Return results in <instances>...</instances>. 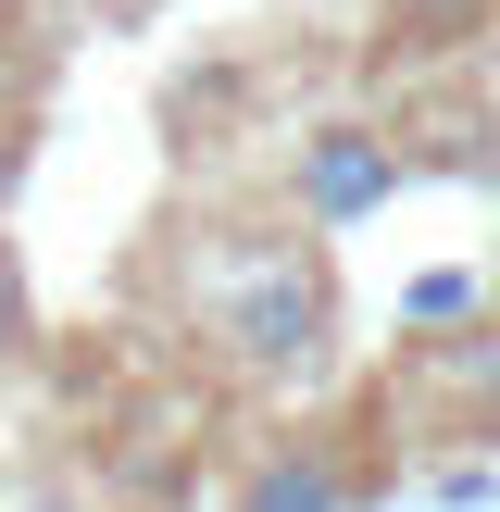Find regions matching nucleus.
Segmentation results:
<instances>
[{"label": "nucleus", "instance_id": "obj_1", "mask_svg": "<svg viewBox=\"0 0 500 512\" xmlns=\"http://www.w3.org/2000/svg\"><path fill=\"white\" fill-rule=\"evenodd\" d=\"M325 325H338V300H325V263L300 238H263V250H238V263L213 275V338L238 350L263 388H288V375L325 363Z\"/></svg>", "mask_w": 500, "mask_h": 512}, {"label": "nucleus", "instance_id": "obj_2", "mask_svg": "<svg viewBox=\"0 0 500 512\" xmlns=\"http://www.w3.org/2000/svg\"><path fill=\"white\" fill-rule=\"evenodd\" d=\"M388 200H400V138H375V125H300L288 213L313 225V238H350V225L388 213Z\"/></svg>", "mask_w": 500, "mask_h": 512}, {"label": "nucleus", "instance_id": "obj_3", "mask_svg": "<svg viewBox=\"0 0 500 512\" xmlns=\"http://www.w3.org/2000/svg\"><path fill=\"white\" fill-rule=\"evenodd\" d=\"M238 512H350V475L325 463V450H275V463L250 475Z\"/></svg>", "mask_w": 500, "mask_h": 512}, {"label": "nucleus", "instance_id": "obj_4", "mask_svg": "<svg viewBox=\"0 0 500 512\" xmlns=\"http://www.w3.org/2000/svg\"><path fill=\"white\" fill-rule=\"evenodd\" d=\"M463 300H475V275H413V288H400V313H413V325H450Z\"/></svg>", "mask_w": 500, "mask_h": 512}, {"label": "nucleus", "instance_id": "obj_5", "mask_svg": "<svg viewBox=\"0 0 500 512\" xmlns=\"http://www.w3.org/2000/svg\"><path fill=\"white\" fill-rule=\"evenodd\" d=\"M25 338V275H13V250H0V350Z\"/></svg>", "mask_w": 500, "mask_h": 512}, {"label": "nucleus", "instance_id": "obj_6", "mask_svg": "<svg viewBox=\"0 0 500 512\" xmlns=\"http://www.w3.org/2000/svg\"><path fill=\"white\" fill-rule=\"evenodd\" d=\"M13 188H25V125L0 113V213H13Z\"/></svg>", "mask_w": 500, "mask_h": 512}]
</instances>
